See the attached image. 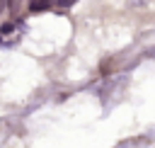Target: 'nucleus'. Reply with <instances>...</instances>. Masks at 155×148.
I'll return each mask as SVG.
<instances>
[{"label": "nucleus", "mask_w": 155, "mask_h": 148, "mask_svg": "<svg viewBox=\"0 0 155 148\" xmlns=\"http://www.w3.org/2000/svg\"><path fill=\"white\" fill-rule=\"evenodd\" d=\"M15 32V24L12 22H5L2 27H0V36H7V34H12Z\"/></svg>", "instance_id": "obj_2"}, {"label": "nucleus", "mask_w": 155, "mask_h": 148, "mask_svg": "<svg viewBox=\"0 0 155 148\" xmlns=\"http://www.w3.org/2000/svg\"><path fill=\"white\" fill-rule=\"evenodd\" d=\"M29 10L31 12H44V10H51V2H29Z\"/></svg>", "instance_id": "obj_1"}, {"label": "nucleus", "mask_w": 155, "mask_h": 148, "mask_svg": "<svg viewBox=\"0 0 155 148\" xmlns=\"http://www.w3.org/2000/svg\"><path fill=\"white\" fill-rule=\"evenodd\" d=\"M0 41H2V36H0Z\"/></svg>", "instance_id": "obj_3"}]
</instances>
